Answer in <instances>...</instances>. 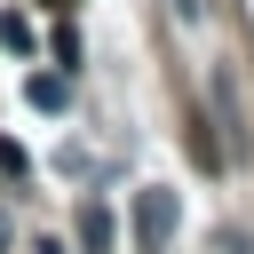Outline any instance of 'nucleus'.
<instances>
[{"label": "nucleus", "instance_id": "obj_1", "mask_svg": "<svg viewBox=\"0 0 254 254\" xmlns=\"http://www.w3.org/2000/svg\"><path fill=\"white\" fill-rule=\"evenodd\" d=\"M206 103H214V151H222V167H238L254 151V127H246V95H238V71L230 64L206 71Z\"/></svg>", "mask_w": 254, "mask_h": 254}, {"label": "nucleus", "instance_id": "obj_2", "mask_svg": "<svg viewBox=\"0 0 254 254\" xmlns=\"http://www.w3.org/2000/svg\"><path fill=\"white\" fill-rule=\"evenodd\" d=\"M175 230H183V198H175L167 183H143V190H135V246H143V254H167Z\"/></svg>", "mask_w": 254, "mask_h": 254}, {"label": "nucleus", "instance_id": "obj_3", "mask_svg": "<svg viewBox=\"0 0 254 254\" xmlns=\"http://www.w3.org/2000/svg\"><path fill=\"white\" fill-rule=\"evenodd\" d=\"M24 103H32V111H48V119H56V111H71V71H32V79H24Z\"/></svg>", "mask_w": 254, "mask_h": 254}, {"label": "nucleus", "instance_id": "obj_4", "mask_svg": "<svg viewBox=\"0 0 254 254\" xmlns=\"http://www.w3.org/2000/svg\"><path fill=\"white\" fill-rule=\"evenodd\" d=\"M111 238H119V230H111V214L87 198V206H79V254H111Z\"/></svg>", "mask_w": 254, "mask_h": 254}, {"label": "nucleus", "instance_id": "obj_5", "mask_svg": "<svg viewBox=\"0 0 254 254\" xmlns=\"http://www.w3.org/2000/svg\"><path fill=\"white\" fill-rule=\"evenodd\" d=\"M0 40H8L16 56H32V24H24V16H0Z\"/></svg>", "mask_w": 254, "mask_h": 254}, {"label": "nucleus", "instance_id": "obj_6", "mask_svg": "<svg viewBox=\"0 0 254 254\" xmlns=\"http://www.w3.org/2000/svg\"><path fill=\"white\" fill-rule=\"evenodd\" d=\"M214 254H254V230H238V222H230V230H214Z\"/></svg>", "mask_w": 254, "mask_h": 254}, {"label": "nucleus", "instance_id": "obj_7", "mask_svg": "<svg viewBox=\"0 0 254 254\" xmlns=\"http://www.w3.org/2000/svg\"><path fill=\"white\" fill-rule=\"evenodd\" d=\"M0 175H24V151L16 143H0Z\"/></svg>", "mask_w": 254, "mask_h": 254}, {"label": "nucleus", "instance_id": "obj_8", "mask_svg": "<svg viewBox=\"0 0 254 254\" xmlns=\"http://www.w3.org/2000/svg\"><path fill=\"white\" fill-rule=\"evenodd\" d=\"M175 16H183V24H198V16H206V0H175Z\"/></svg>", "mask_w": 254, "mask_h": 254}, {"label": "nucleus", "instance_id": "obj_9", "mask_svg": "<svg viewBox=\"0 0 254 254\" xmlns=\"http://www.w3.org/2000/svg\"><path fill=\"white\" fill-rule=\"evenodd\" d=\"M32 254H71V246H64V238H40V246H32Z\"/></svg>", "mask_w": 254, "mask_h": 254}, {"label": "nucleus", "instance_id": "obj_10", "mask_svg": "<svg viewBox=\"0 0 254 254\" xmlns=\"http://www.w3.org/2000/svg\"><path fill=\"white\" fill-rule=\"evenodd\" d=\"M0 246H8V222H0Z\"/></svg>", "mask_w": 254, "mask_h": 254}]
</instances>
